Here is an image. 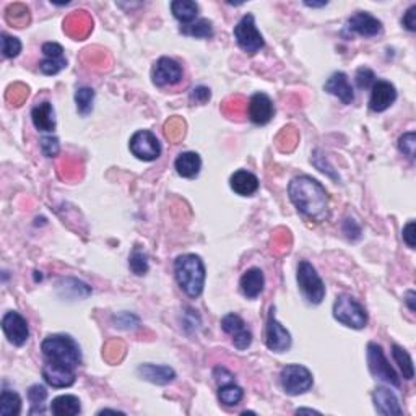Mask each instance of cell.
<instances>
[{
	"mask_svg": "<svg viewBox=\"0 0 416 416\" xmlns=\"http://www.w3.org/2000/svg\"><path fill=\"white\" fill-rule=\"evenodd\" d=\"M325 92L337 96L343 104H351L355 101V90H353L348 75L343 72H335L332 76L325 81Z\"/></svg>",
	"mask_w": 416,
	"mask_h": 416,
	"instance_id": "d6986e66",
	"label": "cell"
},
{
	"mask_svg": "<svg viewBox=\"0 0 416 416\" xmlns=\"http://www.w3.org/2000/svg\"><path fill=\"white\" fill-rule=\"evenodd\" d=\"M373 402H374V406H376V411L379 415L400 416L402 413H404V410H402L397 395L387 387H377L376 391L373 392Z\"/></svg>",
	"mask_w": 416,
	"mask_h": 416,
	"instance_id": "ffe728a7",
	"label": "cell"
},
{
	"mask_svg": "<svg viewBox=\"0 0 416 416\" xmlns=\"http://www.w3.org/2000/svg\"><path fill=\"white\" fill-rule=\"evenodd\" d=\"M21 413V399L17 392L3 388L0 393V415L18 416Z\"/></svg>",
	"mask_w": 416,
	"mask_h": 416,
	"instance_id": "f1b7e54d",
	"label": "cell"
},
{
	"mask_svg": "<svg viewBox=\"0 0 416 416\" xmlns=\"http://www.w3.org/2000/svg\"><path fill=\"white\" fill-rule=\"evenodd\" d=\"M31 119H33L34 127L39 132H52L56 129V116H54V107L49 101H44L33 107L31 111Z\"/></svg>",
	"mask_w": 416,
	"mask_h": 416,
	"instance_id": "cb8c5ba5",
	"label": "cell"
},
{
	"mask_svg": "<svg viewBox=\"0 0 416 416\" xmlns=\"http://www.w3.org/2000/svg\"><path fill=\"white\" fill-rule=\"evenodd\" d=\"M138 376L145 379V381L156 384V386H166V384H171L176 379V373L173 368L169 366H163V364H142L138 366L137 369Z\"/></svg>",
	"mask_w": 416,
	"mask_h": 416,
	"instance_id": "44dd1931",
	"label": "cell"
},
{
	"mask_svg": "<svg viewBox=\"0 0 416 416\" xmlns=\"http://www.w3.org/2000/svg\"><path fill=\"white\" fill-rule=\"evenodd\" d=\"M288 196L298 211L314 221L330 218L329 194L318 179L311 176H298L288 185Z\"/></svg>",
	"mask_w": 416,
	"mask_h": 416,
	"instance_id": "6da1fadb",
	"label": "cell"
},
{
	"mask_svg": "<svg viewBox=\"0 0 416 416\" xmlns=\"http://www.w3.org/2000/svg\"><path fill=\"white\" fill-rule=\"evenodd\" d=\"M221 329H223L225 333L233 337V345L238 348L239 351L247 350L252 343V332L247 329V325L244 320L239 318L238 314H226L223 319H221Z\"/></svg>",
	"mask_w": 416,
	"mask_h": 416,
	"instance_id": "4fadbf2b",
	"label": "cell"
},
{
	"mask_svg": "<svg viewBox=\"0 0 416 416\" xmlns=\"http://www.w3.org/2000/svg\"><path fill=\"white\" fill-rule=\"evenodd\" d=\"M415 147H416V135L415 132H406L399 140V148L405 156L410 160H415Z\"/></svg>",
	"mask_w": 416,
	"mask_h": 416,
	"instance_id": "8d00e7d4",
	"label": "cell"
},
{
	"mask_svg": "<svg viewBox=\"0 0 416 416\" xmlns=\"http://www.w3.org/2000/svg\"><path fill=\"white\" fill-rule=\"evenodd\" d=\"M239 287H241L242 295L246 296L247 300H256V298L264 291V287H265L264 272H262L260 269H249L241 277Z\"/></svg>",
	"mask_w": 416,
	"mask_h": 416,
	"instance_id": "603a6c76",
	"label": "cell"
},
{
	"mask_svg": "<svg viewBox=\"0 0 416 416\" xmlns=\"http://www.w3.org/2000/svg\"><path fill=\"white\" fill-rule=\"evenodd\" d=\"M81 411L79 397L75 395H61L52 400L51 413L56 416H75Z\"/></svg>",
	"mask_w": 416,
	"mask_h": 416,
	"instance_id": "4316f807",
	"label": "cell"
},
{
	"mask_svg": "<svg viewBox=\"0 0 416 416\" xmlns=\"http://www.w3.org/2000/svg\"><path fill=\"white\" fill-rule=\"evenodd\" d=\"M2 330L8 342L15 346H23L30 338L28 322L20 312L8 311L2 318Z\"/></svg>",
	"mask_w": 416,
	"mask_h": 416,
	"instance_id": "8fae6325",
	"label": "cell"
},
{
	"mask_svg": "<svg viewBox=\"0 0 416 416\" xmlns=\"http://www.w3.org/2000/svg\"><path fill=\"white\" fill-rule=\"evenodd\" d=\"M129 267L135 275L142 277L148 272V256L140 247H135L129 257Z\"/></svg>",
	"mask_w": 416,
	"mask_h": 416,
	"instance_id": "e575fe53",
	"label": "cell"
},
{
	"mask_svg": "<svg viewBox=\"0 0 416 416\" xmlns=\"http://www.w3.org/2000/svg\"><path fill=\"white\" fill-rule=\"evenodd\" d=\"M415 298H416V293L413 291V289H410V291H406V295H405V302H406V306H408V309H410L411 312H415V311H416Z\"/></svg>",
	"mask_w": 416,
	"mask_h": 416,
	"instance_id": "f6af8a7d",
	"label": "cell"
},
{
	"mask_svg": "<svg viewBox=\"0 0 416 416\" xmlns=\"http://www.w3.org/2000/svg\"><path fill=\"white\" fill-rule=\"evenodd\" d=\"M392 355L393 360L397 361V364H399V368L402 369V373H404V377L406 381H411V379L415 377V368L408 351L400 345H392Z\"/></svg>",
	"mask_w": 416,
	"mask_h": 416,
	"instance_id": "4dcf8cb0",
	"label": "cell"
},
{
	"mask_svg": "<svg viewBox=\"0 0 416 416\" xmlns=\"http://www.w3.org/2000/svg\"><path fill=\"white\" fill-rule=\"evenodd\" d=\"M397 90L391 81L376 80L373 85V92L369 98V107L374 112H384L395 103Z\"/></svg>",
	"mask_w": 416,
	"mask_h": 416,
	"instance_id": "5bb4252c",
	"label": "cell"
},
{
	"mask_svg": "<svg viewBox=\"0 0 416 416\" xmlns=\"http://www.w3.org/2000/svg\"><path fill=\"white\" fill-rule=\"evenodd\" d=\"M183 67H180L174 59L169 57H161L158 59L155 67L152 70V79L153 83L156 87H173V85H178L180 80H183Z\"/></svg>",
	"mask_w": 416,
	"mask_h": 416,
	"instance_id": "7c38bea8",
	"label": "cell"
},
{
	"mask_svg": "<svg viewBox=\"0 0 416 416\" xmlns=\"http://www.w3.org/2000/svg\"><path fill=\"white\" fill-rule=\"evenodd\" d=\"M348 30L363 38H374L382 33V21L368 12H358L348 18Z\"/></svg>",
	"mask_w": 416,
	"mask_h": 416,
	"instance_id": "e0dca14e",
	"label": "cell"
},
{
	"mask_svg": "<svg viewBox=\"0 0 416 416\" xmlns=\"http://www.w3.org/2000/svg\"><path fill=\"white\" fill-rule=\"evenodd\" d=\"M176 282L189 298H198L205 284V265L196 254L179 256L174 262Z\"/></svg>",
	"mask_w": 416,
	"mask_h": 416,
	"instance_id": "7a4b0ae2",
	"label": "cell"
},
{
	"mask_svg": "<svg viewBox=\"0 0 416 416\" xmlns=\"http://www.w3.org/2000/svg\"><path fill=\"white\" fill-rule=\"evenodd\" d=\"M402 25L408 31H411V33L416 31V6H411L408 10H406L404 18H402Z\"/></svg>",
	"mask_w": 416,
	"mask_h": 416,
	"instance_id": "7bdbcfd3",
	"label": "cell"
},
{
	"mask_svg": "<svg viewBox=\"0 0 416 416\" xmlns=\"http://www.w3.org/2000/svg\"><path fill=\"white\" fill-rule=\"evenodd\" d=\"M21 52V41L10 36L7 33H2V56L6 59H13Z\"/></svg>",
	"mask_w": 416,
	"mask_h": 416,
	"instance_id": "d590c367",
	"label": "cell"
},
{
	"mask_svg": "<svg viewBox=\"0 0 416 416\" xmlns=\"http://www.w3.org/2000/svg\"><path fill=\"white\" fill-rule=\"evenodd\" d=\"M374 81H376V76H374V72L368 69V67H361L356 72V85H358V88L366 90L373 87Z\"/></svg>",
	"mask_w": 416,
	"mask_h": 416,
	"instance_id": "ab89813d",
	"label": "cell"
},
{
	"mask_svg": "<svg viewBox=\"0 0 416 416\" xmlns=\"http://www.w3.org/2000/svg\"><path fill=\"white\" fill-rule=\"evenodd\" d=\"M244 391L234 381L220 384L218 388V400L226 406H236L242 400Z\"/></svg>",
	"mask_w": 416,
	"mask_h": 416,
	"instance_id": "f546056e",
	"label": "cell"
},
{
	"mask_svg": "<svg viewBox=\"0 0 416 416\" xmlns=\"http://www.w3.org/2000/svg\"><path fill=\"white\" fill-rule=\"evenodd\" d=\"M298 284L302 296L311 304H320L325 296V284L319 277L318 270L307 260H301L298 265Z\"/></svg>",
	"mask_w": 416,
	"mask_h": 416,
	"instance_id": "5b68a950",
	"label": "cell"
},
{
	"mask_svg": "<svg viewBox=\"0 0 416 416\" xmlns=\"http://www.w3.org/2000/svg\"><path fill=\"white\" fill-rule=\"evenodd\" d=\"M234 39H236L238 46L247 54H257L262 48L265 46L264 36L256 26V18L252 13L244 15L238 25L234 26Z\"/></svg>",
	"mask_w": 416,
	"mask_h": 416,
	"instance_id": "8992f818",
	"label": "cell"
},
{
	"mask_svg": "<svg viewBox=\"0 0 416 416\" xmlns=\"http://www.w3.org/2000/svg\"><path fill=\"white\" fill-rule=\"evenodd\" d=\"M296 413H298V415H300V413H319V411H315V410H307V408H300V410L296 411Z\"/></svg>",
	"mask_w": 416,
	"mask_h": 416,
	"instance_id": "7dc6e473",
	"label": "cell"
},
{
	"mask_svg": "<svg viewBox=\"0 0 416 416\" xmlns=\"http://www.w3.org/2000/svg\"><path fill=\"white\" fill-rule=\"evenodd\" d=\"M41 51L44 59L41 61L39 69L44 75H56L67 67V59L64 57V48L57 43H44Z\"/></svg>",
	"mask_w": 416,
	"mask_h": 416,
	"instance_id": "2e32d148",
	"label": "cell"
},
{
	"mask_svg": "<svg viewBox=\"0 0 416 416\" xmlns=\"http://www.w3.org/2000/svg\"><path fill=\"white\" fill-rule=\"evenodd\" d=\"M180 33L187 36H196V38H211L214 36V28L208 20H197L194 23L184 25L180 28Z\"/></svg>",
	"mask_w": 416,
	"mask_h": 416,
	"instance_id": "d6a6232c",
	"label": "cell"
},
{
	"mask_svg": "<svg viewBox=\"0 0 416 416\" xmlns=\"http://www.w3.org/2000/svg\"><path fill=\"white\" fill-rule=\"evenodd\" d=\"M210 98H211V92L210 88L207 87H197L194 88L191 93V101L196 104H205Z\"/></svg>",
	"mask_w": 416,
	"mask_h": 416,
	"instance_id": "60d3db41",
	"label": "cell"
},
{
	"mask_svg": "<svg viewBox=\"0 0 416 416\" xmlns=\"http://www.w3.org/2000/svg\"><path fill=\"white\" fill-rule=\"evenodd\" d=\"M93 101H94V92L88 87H81L76 90L75 93V103L76 110L81 116H88L93 111Z\"/></svg>",
	"mask_w": 416,
	"mask_h": 416,
	"instance_id": "1f68e13d",
	"label": "cell"
},
{
	"mask_svg": "<svg viewBox=\"0 0 416 416\" xmlns=\"http://www.w3.org/2000/svg\"><path fill=\"white\" fill-rule=\"evenodd\" d=\"M130 152L142 161H155L161 155V143L150 130H138L130 138Z\"/></svg>",
	"mask_w": 416,
	"mask_h": 416,
	"instance_id": "9c48e42d",
	"label": "cell"
},
{
	"mask_svg": "<svg viewBox=\"0 0 416 416\" xmlns=\"http://www.w3.org/2000/svg\"><path fill=\"white\" fill-rule=\"evenodd\" d=\"M229 185H231V189L238 196L251 197L259 191V179H257L256 174L249 173L246 169H239L231 176Z\"/></svg>",
	"mask_w": 416,
	"mask_h": 416,
	"instance_id": "7402d4cb",
	"label": "cell"
},
{
	"mask_svg": "<svg viewBox=\"0 0 416 416\" xmlns=\"http://www.w3.org/2000/svg\"><path fill=\"white\" fill-rule=\"evenodd\" d=\"M171 12H173V15L178 18L180 23H194V20H196L198 15V6L196 2H192V0H174L173 3H171Z\"/></svg>",
	"mask_w": 416,
	"mask_h": 416,
	"instance_id": "83f0119b",
	"label": "cell"
},
{
	"mask_svg": "<svg viewBox=\"0 0 416 416\" xmlns=\"http://www.w3.org/2000/svg\"><path fill=\"white\" fill-rule=\"evenodd\" d=\"M41 150H43L44 156H48V158L57 156L59 152H61V143H59V138L52 137V135H49V137H43L41 138Z\"/></svg>",
	"mask_w": 416,
	"mask_h": 416,
	"instance_id": "74e56055",
	"label": "cell"
},
{
	"mask_svg": "<svg viewBox=\"0 0 416 416\" xmlns=\"http://www.w3.org/2000/svg\"><path fill=\"white\" fill-rule=\"evenodd\" d=\"M404 241L406 246H408L410 249H415L416 246V223L415 221H408V223L405 225L404 228Z\"/></svg>",
	"mask_w": 416,
	"mask_h": 416,
	"instance_id": "b9f144b4",
	"label": "cell"
},
{
	"mask_svg": "<svg viewBox=\"0 0 416 416\" xmlns=\"http://www.w3.org/2000/svg\"><path fill=\"white\" fill-rule=\"evenodd\" d=\"M368 366L371 374L379 381L391 384L393 387H400L399 374L393 371L386 355H384L382 346L377 345V343H369L368 345Z\"/></svg>",
	"mask_w": 416,
	"mask_h": 416,
	"instance_id": "ba28073f",
	"label": "cell"
},
{
	"mask_svg": "<svg viewBox=\"0 0 416 416\" xmlns=\"http://www.w3.org/2000/svg\"><path fill=\"white\" fill-rule=\"evenodd\" d=\"M43 377L51 387L56 388H65L75 384V369L67 368V366H61L56 363H49L43 366Z\"/></svg>",
	"mask_w": 416,
	"mask_h": 416,
	"instance_id": "ac0fdd59",
	"label": "cell"
},
{
	"mask_svg": "<svg viewBox=\"0 0 416 416\" xmlns=\"http://www.w3.org/2000/svg\"><path fill=\"white\" fill-rule=\"evenodd\" d=\"M343 233H345L350 239H358L361 234V229L360 226L356 225V221L345 220V223H343Z\"/></svg>",
	"mask_w": 416,
	"mask_h": 416,
	"instance_id": "ee69618b",
	"label": "cell"
},
{
	"mask_svg": "<svg viewBox=\"0 0 416 416\" xmlns=\"http://www.w3.org/2000/svg\"><path fill=\"white\" fill-rule=\"evenodd\" d=\"M114 324H116V327H119V329L132 330V329L138 327L140 320L137 315L130 314V312H122V314H119V315H114Z\"/></svg>",
	"mask_w": 416,
	"mask_h": 416,
	"instance_id": "f35d334b",
	"label": "cell"
},
{
	"mask_svg": "<svg viewBox=\"0 0 416 416\" xmlns=\"http://www.w3.org/2000/svg\"><path fill=\"white\" fill-rule=\"evenodd\" d=\"M304 6H307V7H325V6H327V2H325V0H322V2H304Z\"/></svg>",
	"mask_w": 416,
	"mask_h": 416,
	"instance_id": "bcb514c9",
	"label": "cell"
},
{
	"mask_svg": "<svg viewBox=\"0 0 416 416\" xmlns=\"http://www.w3.org/2000/svg\"><path fill=\"white\" fill-rule=\"evenodd\" d=\"M333 318L340 324L355 330L364 329L368 324V314H366L364 307L355 298L348 295L337 298L335 304H333Z\"/></svg>",
	"mask_w": 416,
	"mask_h": 416,
	"instance_id": "277c9868",
	"label": "cell"
},
{
	"mask_svg": "<svg viewBox=\"0 0 416 416\" xmlns=\"http://www.w3.org/2000/svg\"><path fill=\"white\" fill-rule=\"evenodd\" d=\"M59 293L64 298H70V300H85L92 295V288L87 283L80 282L76 278H65L59 283Z\"/></svg>",
	"mask_w": 416,
	"mask_h": 416,
	"instance_id": "484cf974",
	"label": "cell"
},
{
	"mask_svg": "<svg viewBox=\"0 0 416 416\" xmlns=\"http://www.w3.org/2000/svg\"><path fill=\"white\" fill-rule=\"evenodd\" d=\"M275 114L273 101L267 96L265 93H256L254 96L249 99L247 104V116L254 124L265 125L272 121Z\"/></svg>",
	"mask_w": 416,
	"mask_h": 416,
	"instance_id": "9a60e30c",
	"label": "cell"
},
{
	"mask_svg": "<svg viewBox=\"0 0 416 416\" xmlns=\"http://www.w3.org/2000/svg\"><path fill=\"white\" fill-rule=\"evenodd\" d=\"M265 343L267 346H269V350L275 353H283L291 348V335H289L288 330L277 320L275 307H270L269 318H267Z\"/></svg>",
	"mask_w": 416,
	"mask_h": 416,
	"instance_id": "30bf717a",
	"label": "cell"
},
{
	"mask_svg": "<svg viewBox=\"0 0 416 416\" xmlns=\"http://www.w3.org/2000/svg\"><path fill=\"white\" fill-rule=\"evenodd\" d=\"M28 399L31 402V405H33V410L30 411V415L34 413H44V400L48 399V391L44 386H39V384H36V386H31L28 391Z\"/></svg>",
	"mask_w": 416,
	"mask_h": 416,
	"instance_id": "836d02e7",
	"label": "cell"
},
{
	"mask_svg": "<svg viewBox=\"0 0 416 416\" xmlns=\"http://www.w3.org/2000/svg\"><path fill=\"white\" fill-rule=\"evenodd\" d=\"M174 168L179 176L185 179H194L202 169V160L196 152H184L176 158Z\"/></svg>",
	"mask_w": 416,
	"mask_h": 416,
	"instance_id": "d4e9b609",
	"label": "cell"
},
{
	"mask_svg": "<svg viewBox=\"0 0 416 416\" xmlns=\"http://www.w3.org/2000/svg\"><path fill=\"white\" fill-rule=\"evenodd\" d=\"M280 382H282L283 391L288 395H302L306 393L314 384L312 373L301 364H288L282 369L280 374Z\"/></svg>",
	"mask_w": 416,
	"mask_h": 416,
	"instance_id": "52a82bcc",
	"label": "cell"
},
{
	"mask_svg": "<svg viewBox=\"0 0 416 416\" xmlns=\"http://www.w3.org/2000/svg\"><path fill=\"white\" fill-rule=\"evenodd\" d=\"M41 350L46 361L70 369L81 364V351L79 343L69 335H49L41 343Z\"/></svg>",
	"mask_w": 416,
	"mask_h": 416,
	"instance_id": "3957f363",
	"label": "cell"
}]
</instances>
